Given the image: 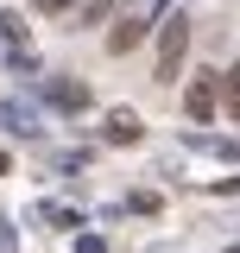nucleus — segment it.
Wrapping results in <instances>:
<instances>
[{
    "label": "nucleus",
    "mask_w": 240,
    "mask_h": 253,
    "mask_svg": "<svg viewBox=\"0 0 240 253\" xmlns=\"http://www.w3.org/2000/svg\"><path fill=\"white\" fill-rule=\"evenodd\" d=\"M228 108H234V114H240V70H234V76H228Z\"/></svg>",
    "instance_id": "20e7f679"
},
{
    "label": "nucleus",
    "mask_w": 240,
    "mask_h": 253,
    "mask_svg": "<svg viewBox=\"0 0 240 253\" xmlns=\"http://www.w3.org/2000/svg\"><path fill=\"white\" fill-rule=\"evenodd\" d=\"M190 114H196V121H209V114H215V89H209V76L190 89Z\"/></svg>",
    "instance_id": "f03ea898"
},
{
    "label": "nucleus",
    "mask_w": 240,
    "mask_h": 253,
    "mask_svg": "<svg viewBox=\"0 0 240 253\" xmlns=\"http://www.w3.org/2000/svg\"><path fill=\"white\" fill-rule=\"evenodd\" d=\"M183 44H190V19H171V26H164V44H158V76H164V83L177 76V57H183Z\"/></svg>",
    "instance_id": "f257e3e1"
},
{
    "label": "nucleus",
    "mask_w": 240,
    "mask_h": 253,
    "mask_svg": "<svg viewBox=\"0 0 240 253\" xmlns=\"http://www.w3.org/2000/svg\"><path fill=\"white\" fill-rule=\"evenodd\" d=\"M108 133H114V139H133V133H139V121H133V114H114V121H108Z\"/></svg>",
    "instance_id": "7ed1b4c3"
},
{
    "label": "nucleus",
    "mask_w": 240,
    "mask_h": 253,
    "mask_svg": "<svg viewBox=\"0 0 240 253\" xmlns=\"http://www.w3.org/2000/svg\"><path fill=\"white\" fill-rule=\"evenodd\" d=\"M38 6H51V13H57V6H70V0H38Z\"/></svg>",
    "instance_id": "39448f33"
}]
</instances>
